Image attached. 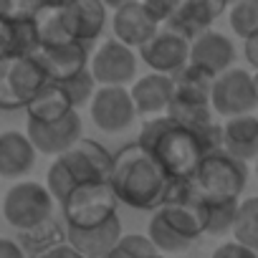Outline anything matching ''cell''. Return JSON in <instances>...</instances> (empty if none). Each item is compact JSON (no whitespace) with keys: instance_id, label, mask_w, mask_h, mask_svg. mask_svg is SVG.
<instances>
[{"instance_id":"obj_34","label":"cell","mask_w":258,"mask_h":258,"mask_svg":"<svg viewBox=\"0 0 258 258\" xmlns=\"http://www.w3.org/2000/svg\"><path fill=\"white\" fill-rule=\"evenodd\" d=\"M38 0H0V18H23L33 16Z\"/></svg>"},{"instance_id":"obj_8","label":"cell","mask_w":258,"mask_h":258,"mask_svg":"<svg viewBox=\"0 0 258 258\" xmlns=\"http://www.w3.org/2000/svg\"><path fill=\"white\" fill-rule=\"evenodd\" d=\"M53 205H56V198L51 195V190L46 185L26 180V182L13 185L6 192L3 218L16 230H28V228L48 220L53 215Z\"/></svg>"},{"instance_id":"obj_26","label":"cell","mask_w":258,"mask_h":258,"mask_svg":"<svg viewBox=\"0 0 258 258\" xmlns=\"http://www.w3.org/2000/svg\"><path fill=\"white\" fill-rule=\"evenodd\" d=\"M175 81V94L185 96V99H200V101H210L213 96V84H215V74H210L208 69L198 66V63H185L177 74H172Z\"/></svg>"},{"instance_id":"obj_7","label":"cell","mask_w":258,"mask_h":258,"mask_svg":"<svg viewBox=\"0 0 258 258\" xmlns=\"http://www.w3.org/2000/svg\"><path fill=\"white\" fill-rule=\"evenodd\" d=\"M195 187L203 198H235L240 200L248 185V162L230 155L228 150H213L203 155L195 175Z\"/></svg>"},{"instance_id":"obj_5","label":"cell","mask_w":258,"mask_h":258,"mask_svg":"<svg viewBox=\"0 0 258 258\" xmlns=\"http://www.w3.org/2000/svg\"><path fill=\"white\" fill-rule=\"evenodd\" d=\"M46 81H51V76L36 53H11L0 58V109H26Z\"/></svg>"},{"instance_id":"obj_9","label":"cell","mask_w":258,"mask_h":258,"mask_svg":"<svg viewBox=\"0 0 258 258\" xmlns=\"http://www.w3.org/2000/svg\"><path fill=\"white\" fill-rule=\"evenodd\" d=\"M210 104H213V111L225 119L238 116V114H250L258 106L253 74H248L245 69L230 66L228 71L215 76Z\"/></svg>"},{"instance_id":"obj_4","label":"cell","mask_w":258,"mask_h":258,"mask_svg":"<svg viewBox=\"0 0 258 258\" xmlns=\"http://www.w3.org/2000/svg\"><path fill=\"white\" fill-rule=\"evenodd\" d=\"M200 205L203 198L167 200L157 210H152L147 235L162 253H185L200 240V235H205Z\"/></svg>"},{"instance_id":"obj_15","label":"cell","mask_w":258,"mask_h":258,"mask_svg":"<svg viewBox=\"0 0 258 258\" xmlns=\"http://www.w3.org/2000/svg\"><path fill=\"white\" fill-rule=\"evenodd\" d=\"M121 235H124V228H121L119 215H114L106 223L94 225V228H71V225H66V240L86 258H104L106 253H111L119 245Z\"/></svg>"},{"instance_id":"obj_30","label":"cell","mask_w":258,"mask_h":258,"mask_svg":"<svg viewBox=\"0 0 258 258\" xmlns=\"http://www.w3.org/2000/svg\"><path fill=\"white\" fill-rule=\"evenodd\" d=\"M61 84H63V89L69 91V96H71V101H74L76 109H81L84 104H89V101L94 99L96 89H99V81L94 79L91 69H84V71H79V74L63 79Z\"/></svg>"},{"instance_id":"obj_27","label":"cell","mask_w":258,"mask_h":258,"mask_svg":"<svg viewBox=\"0 0 258 258\" xmlns=\"http://www.w3.org/2000/svg\"><path fill=\"white\" fill-rule=\"evenodd\" d=\"M230 235L250 245L253 250H258V195L238 203V215H235V225Z\"/></svg>"},{"instance_id":"obj_28","label":"cell","mask_w":258,"mask_h":258,"mask_svg":"<svg viewBox=\"0 0 258 258\" xmlns=\"http://www.w3.org/2000/svg\"><path fill=\"white\" fill-rule=\"evenodd\" d=\"M228 21L235 36L248 38L250 33L258 31V0H235L230 3Z\"/></svg>"},{"instance_id":"obj_10","label":"cell","mask_w":258,"mask_h":258,"mask_svg":"<svg viewBox=\"0 0 258 258\" xmlns=\"http://www.w3.org/2000/svg\"><path fill=\"white\" fill-rule=\"evenodd\" d=\"M91 121L106 135H119L135 121L137 106L126 86H99L89 101Z\"/></svg>"},{"instance_id":"obj_17","label":"cell","mask_w":258,"mask_h":258,"mask_svg":"<svg viewBox=\"0 0 258 258\" xmlns=\"http://www.w3.org/2000/svg\"><path fill=\"white\" fill-rule=\"evenodd\" d=\"M36 56L53 81H63V79L89 69V63H91L89 46L81 41H69V43H58V46H41L36 51Z\"/></svg>"},{"instance_id":"obj_37","label":"cell","mask_w":258,"mask_h":258,"mask_svg":"<svg viewBox=\"0 0 258 258\" xmlns=\"http://www.w3.org/2000/svg\"><path fill=\"white\" fill-rule=\"evenodd\" d=\"M0 258H28L23 245L13 238H0Z\"/></svg>"},{"instance_id":"obj_31","label":"cell","mask_w":258,"mask_h":258,"mask_svg":"<svg viewBox=\"0 0 258 258\" xmlns=\"http://www.w3.org/2000/svg\"><path fill=\"white\" fill-rule=\"evenodd\" d=\"M38 48H41V38L33 16L13 18V53H36Z\"/></svg>"},{"instance_id":"obj_3","label":"cell","mask_w":258,"mask_h":258,"mask_svg":"<svg viewBox=\"0 0 258 258\" xmlns=\"http://www.w3.org/2000/svg\"><path fill=\"white\" fill-rule=\"evenodd\" d=\"M111 167H114V155L96 140L81 137L71 150H66L51 162L46 172V187L61 205V200L76 185L91 182V180H109Z\"/></svg>"},{"instance_id":"obj_14","label":"cell","mask_w":258,"mask_h":258,"mask_svg":"<svg viewBox=\"0 0 258 258\" xmlns=\"http://www.w3.org/2000/svg\"><path fill=\"white\" fill-rule=\"evenodd\" d=\"M111 31H114V38H119L121 43L132 46V48H142L160 31V23L147 13L142 0H135V3H126L114 11Z\"/></svg>"},{"instance_id":"obj_32","label":"cell","mask_w":258,"mask_h":258,"mask_svg":"<svg viewBox=\"0 0 258 258\" xmlns=\"http://www.w3.org/2000/svg\"><path fill=\"white\" fill-rule=\"evenodd\" d=\"M119 248H124L126 253H132L135 258H152L155 253H160L155 240L150 235H140V233H124L121 240H119Z\"/></svg>"},{"instance_id":"obj_41","label":"cell","mask_w":258,"mask_h":258,"mask_svg":"<svg viewBox=\"0 0 258 258\" xmlns=\"http://www.w3.org/2000/svg\"><path fill=\"white\" fill-rule=\"evenodd\" d=\"M104 258H135V255H132V253H126L124 248H119V245H116V248H114L111 253H106Z\"/></svg>"},{"instance_id":"obj_35","label":"cell","mask_w":258,"mask_h":258,"mask_svg":"<svg viewBox=\"0 0 258 258\" xmlns=\"http://www.w3.org/2000/svg\"><path fill=\"white\" fill-rule=\"evenodd\" d=\"M210 258H258V250H253L250 245L240 243V240H228V243H220Z\"/></svg>"},{"instance_id":"obj_2","label":"cell","mask_w":258,"mask_h":258,"mask_svg":"<svg viewBox=\"0 0 258 258\" xmlns=\"http://www.w3.org/2000/svg\"><path fill=\"white\" fill-rule=\"evenodd\" d=\"M147 147L172 180H190L203 160V145L190 126H182L170 114L150 116L137 140Z\"/></svg>"},{"instance_id":"obj_36","label":"cell","mask_w":258,"mask_h":258,"mask_svg":"<svg viewBox=\"0 0 258 258\" xmlns=\"http://www.w3.org/2000/svg\"><path fill=\"white\" fill-rule=\"evenodd\" d=\"M13 53V18H0V58Z\"/></svg>"},{"instance_id":"obj_19","label":"cell","mask_w":258,"mask_h":258,"mask_svg":"<svg viewBox=\"0 0 258 258\" xmlns=\"http://www.w3.org/2000/svg\"><path fill=\"white\" fill-rule=\"evenodd\" d=\"M36 145L28 132H0V177H23L36 165Z\"/></svg>"},{"instance_id":"obj_29","label":"cell","mask_w":258,"mask_h":258,"mask_svg":"<svg viewBox=\"0 0 258 258\" xmlns=\"http://www.w3.org/2000/svg\"><path fill=\"white\" fill-rule=\"evenodd\" d=\"M230 6V0H182V11L203 28L208 31Z\"/></svg>"},{"instance_id":"obj_12","label":"cell","mask_w":258,"mask_h":258,"mask_svg":"<svg viewBox=\"0 0 258 258\" xmlns=\"http://www.w3.org/2000/svg\"><path fill=\"white\" fill-rule=\"evenodd\" d=\"M26 132H28V137L36 145L38 152L51 155V157H58V155H63L66 150H71L81 140L84 124H81L79 109H74L71 114H66L61 119H53V121L28 119Z\"/></svg>"},{"instance_id":"obj_38","label":"cell","mask_w":258,"mask_h":258,"mask_svg":"<svg viewBox=\"0 0 258 258\" xmlns=\"http://www.w3.org/2000/svg\"><path fill=\"white\" fill-rule=\"evenodd\" d=\"M243 56H245V61L258 71V31L250 33L248 38H243Z\"/></svg>"},{"instance_id":"obj_21","label":"cell","mask_w":258,"mask_h":258,"mask_svg":"<svg viewBox=\"0 0 258 258\" xmlns=\"http://www.w3.org/2000/svg\"><path fill=\"white\" fill-rule=\"evenodd\" d=\"M76 106L69 96V91L63 89L61 81H46L38 94L28 101L26 111H28V119H38V121H53V119H61L66 114H71Z\"/></svg>"},{"instance_id":"obj_18","label":"cell","mask_w":258,"mask_h":258,"mask_svg":"<svg viewBox=\"0 0 258 258\" xmlns=\"http://www.w3.org/2000/svg\"><path fill=\"white\" fill-rule=\"evenodd\" d=\"M190 61L208 69L210 74L220 76L228 71L235 61V46L225 33H218L213 28L203 31L192 43H190Z\"/></svg>"},{"instance_id":"obj_11","label":"cell","mask_w":258,"mask_h":258,"mask_svg":"<svg viewBox=\"0 0 258 258\" xmlns=\"http://www.w3.org/2000/svg\"><path fill=\"white\" fill-rule=\"evenodd\" d=\"M89 69L99 86H126L137 76V53L119 38H109L94 51Z\"/></svg>"},{"instance_id":"obj_1","label":"cell","mask_w":258,"mask_h":258,"mask_svg":"<svg viewBox=\"0 0 258 258\" xmlns=\"http://www.w3.org/2000/svg\"><path fill=\"white\" fill-rule=\"evenodd\" d=\"M109 182L121 205L135 210H157L167 198L172 177L147 147L132 142L114 152Z\"/></svg>"},{"instance_id":"obj_45","label":"cell","mask_w":258,"mask_h":258,"mask_svg":"<svg viewBox=\"0 0 258 258\" xmlns=\"http://www.w3.org/2000/svg\"><path fill=\"white\" fill-rule=\"evenodd\" d=\"M255 175H258V157H255Z\"/></svg>"},{"instance_id":"obj_44","label":"cell","mask_w":258,"mask_h":258,"mask_svg":"<svg viewBox=\"0 0 258 258\" xmlns=\"http://www.w3.org/2000/svg\"><path fill=\"white\" fill-rule=\"evenodd\" d=\"M152 258H167V253H162V250H160V253H155Z\"/></svg>"},{"instance_id":"obj_40","label":"cell","mask_w":258,"mask_h":258,"mask_svg":"<svg viewBox=\"0 0 258 258\" xmlns=\"http://www.w3.org/2000/svg\"><path fill=\"white\" fill-rule=\"evenodd\" d=\"M76 0H38V6H56V8H66V6H74Z\"/></svg>"},{"instance_id":"obj_39","label":"cell","mask_w":258,"mask_h":258,"mask_svg":"<svg viewBox=\"0 0 258 258\" xmlns=\"http://www.w3.org/2000/svg\"><path fill=\"white\" fill-rule=\"evenodd\" d=\"M41 258H86V255H81L69 240L66 243H61V245H56L53 250H48L46 255H41Z\"/></svg>"},{"instance_id":"obj_6","label":"cell","mask_w":258,"mask_h":258,"mask_svg":"<svg viewBox=\"0 0 258 258\" xmlns=\"http://www.w3.org/2000/svg\"><path fill=\"white\" fill-rule=\"evenodd\" d=\"M119 198L109 180H91L76 185L63 200L61 213L63 223L71 228H94L119 215Z\"/></svg>"},{"instance_id":"obj_20","label":"cell","mask_w":258,"mask_h":258,"mask_svg":"<svg viewBox=\"0 0 258 258\" xmlns=\"http://www.w3.org/2000/svg\"><path fill=\"white\" fill-rule=\"evenodd\" d=\"M223 150L245 162L258 157V116L253 111L230 116L223 124Z\"/></svg>"},{"instance_id":"obj_22","label":"cell","mask_w":258,"mask_h":258,"mask_svg":"<svg viewBox=\"0 0 258 258\" xmlns=\"http://www.w3.org/2000/svg\"><path fill=\"white\" fill-rule=\"evenodd\" d=\"M36 28H38V38L41 46H58V43H69L76 41L74 33V21H71V11L66 8H56V6H38L33 13Z\"/></svg>"},{"instance_id":"obj_33","label":"cell","mask_w":258,"mask_h":258,"mask_svg":"<svg viewBox=\"0 0 258 258\" xmlns=\"http://www.w3.org/2000/svg\"><path fill=\"white\" fill-rule=\"evenodd\" d=\"M142 6L147 8V13H150L160 26H165V23L180 11L182 0H142Z\"/></svg>"},{"instance_id":"obj_24","label":"cell","mask_w":258,"mask_h":258,"mask_svg":"<svg viewBox=\"0 0 258 258\" xmlns=\"http://www.w3.org/2000/svg\"><path fill=\"white\" fill-rule=\"evenodd\" d=\"M18 243L23 245L28 258H41L48 250H53L56 245L66 243V228L51 215L48 220H43L28 230H18Z\"/></svg>"},{"instance_id":"obj_23","label":"cell","mask_w":258,"mask_h":258,"mask_svg":"<svg viewBox=\"0 0 258 258\" xmlns=\"http://www.w3.org/2000/svg\"><path fill=\"white\" fill-rule=\"evenodd\" d=\"M71 11V21H74V33L76 41L91 46L96 38H101L104 28H106V6L104 0H76L74 6H69Z\"/></svg>"},{"instance_id":"obj_13","label":"cell","mask_w":258,"mask_h":258,"mask_svg":"<svg viewBox=\"0 0 258 258\" xmlns=\"http://www.w3.org/2000/svg\"><path fill=\"white\" fill-rule=\"evenodd\" d=\"M140 58L160 74H177L185 63H190V41L182 38L180 33L170 31V28H160L142 48H140Z\"/></svg>"},{"instance_id":"obj_42","label":"cell","mask_w":258,"mask_h":258,"mask_svg":"<svg viewBox=\"0 0 258 258\" xmlns=\"http://www.w3.org/2000/svg\"><path fill=\"white\" fill-rule=\"evenodd\" d=\"M126 3H135V0H104V6L111 8V11H116V8H121V6H126Z\"/></svg>"},{"instance_id":"obj_25","label":"cell","mask_w":258,"mask_h":258,"mask_svg":"<svg viewBox=\"0 0 258 258\" xmlns=\"http://www.w3.org/2000/svg\"><path fill=\"white\" fill-rule=\"evenodd\" d=\"M238 203L235 198H203L200 213H203V230L205 235H228L233 233L235 215H238Z\"/></svg>"},{"instance_id":"obj_46","label":"cell","mask_w":258,"mask_h":258,"mask_svg":"<svg viewBox=\"0 0 258 258\" xmlns=\"http://www.w3.org/2000/svg\"><path fill=\"white\" fill-rule=\"evenodd\" d=\"M230 3H235V0H230Z\"/></svg>"},{"instance_id":"obj_16","label":"cell","mask_w":258,"mask_h":258,"mask_svg":"<svg viewBox=\"0 0 258 258\" xmlns=\"http://www.w3.org/2000/svg\"><path fill=\"white\" fill-rule=\"evenodd\" d=\"M129 91H132L140 116H157V114H167V106L175 94V81L170 74L150 71L147 76L135 79Z\"/></svg>"},{"instance_id":"obj_43","label":"cell","mask_w":258,"mask_h":258,"mask_svg":"<svg viewBox=\"0 0 258 258\" xmlns=\"http://www.w3.org/2000/svg\"><path fill=\"white\" fill-rule=\"evenodd\" d=\"M253 84H255V101H258V71L253 74Z\"/></svg>"}]
</instances>
